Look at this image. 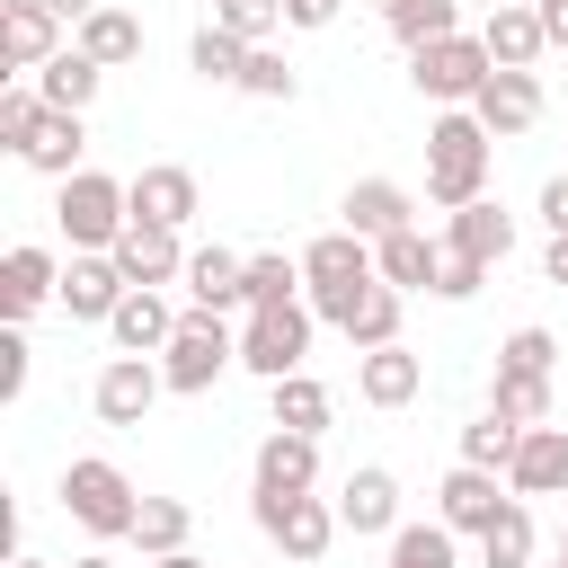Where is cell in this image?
Here are the masks:
<instances>
[{
    "label": "cell",
    "mask_w": 568,
    "mask_h": 568,
    "mask_svg": "<svg viewBox=\"0 0 568 568\" xmlns=\"http://www.w3.org/2000/svg\"><path fill=\"white\" fill-rule=\"evenodd\" d=\"M470 115H479L488 133H524V124L541 115V80H532V71H506V62H497V71L479 80V98H470Z\"/></svg>",
    "instance_id": "12"
},
{
    "label": "cell",
    "mask_w": 568,
    "mask_h": 568,
    "mask_svg": "<svg viewBox=\"0 0 568 568\" xmlns=\"http://www.w3.org/2000/svg\"><path fill=\"white\" fill-rule=\"evenodd\" d=\"M488 408H506L515 426H541L550 417V382H524V373H497V399Z\"/></svg>",
    "instance_id": "40"
},
{
    "label": "cell",
    "mask_w": 568,
    "mask_h": 568,
    "mask_svg": "<svg viewBox=\"0 0 568 568\" xmlns=\"http://www.w3.org/2000/svg\"><path fill=\"white\" fill-rule=\"evenodd\" d=\"M479 44H488V53L506 62V71H524L532 53H550V36H541V9H532V0H497V9H488V36H479Z\"/></svg>",
    "instance_id": "18"
},
{
    "label": "cell",
    "mask_w": 568,
    "mask_h": 568,
    "mask_svg": "<svg viewBox=\"0 0 568 568\" xmlns=\"http://www.w3.org/2000/svg\"><path fill=\"white\" fill-rule=\"evenodd\" d=\"M346 337L355 346H390L399 337V284H364L355 311H346Z\"/></svg>",
    "instance_id": "30"
},
{
    "label": "cell",
    "mask_w": 568,
    "mask_h": 568,
    "mask_svg": "<svg viewBox=\"0 0 568 568\" xmlns=\"http://www.w3.org/2000/svg\"><path fill=\"white\" fill-rule=\"evenodd\" d=\"M284 18H293V27H328V18H337V0H284Z\"/></svg>",
    "instance_id": "47"
},
{
    "label": "cell",
    "mask_w": 568,
    "mask_h": 568,
    "mask_svg": "<svg viewBox=\"0 0 568 568\" xmlns=\"http://www.w3.org/2000/svg\"><path fill=\"white\" fill-rule=\"evenodd\" d=\"M62 506H71V515H80L98 541H133V524H142V497H133V479H124L115 462H98V453L62 470Z\"/></svg>",
    "instance_id": "3"
},
{
    "label": "cell",
    "mask_w": 568,
    "mask_h": 568,
    "mask_svg": "<svg viewBox=\"0 0 568 568\" xmlns=\"http://www.w3.org/2000/svg\"><path fill=\"white\" fill-rule=\"evenodd\" d=\"M124 293H133V284H124V266H115L106 248L71 257V275H62V311H71V320H115Z\"/></svg>",
    "instance_id": "13"
},
{
    "label": "cell",
    "mask_w": 568,
    "mask_h": 568,
    "mask_svg": "<svg viewBox=\"0 0 568 568\" xmlns=\"http://www.w3.org/2000/svg\"><path fill=\"white\" fill-rule=\"evenodd\" d=\"M302 346H311V311L302 302H266V311H248L240 364L266 373V382H284V373H302Z\"/></svg>",
    "instance_id": "7"
},
{
    "label": "cell",
    "mask_w": 568,
    "mask_h": 568,
    "mask_svg": "<svg viewBox=\"0 0 568 568\" xmlns=\"http://www.w3.org/2000/svg\"><path fill=\"white\" fill-rule=\"evenodd\" d=\"M195 71H204V80H240V71H248V44H240L231 27H204V36H195Z\"/></svg>",
    "instance_id": "39"
},
{
    "label": "cell",
    "mask_w": 568,
    "mask_h": 568,
    "mask_svg": "<svg viewBox=\"0 0 568 568\" xmlns=\"http://www.w3.org/2000/svg\"><path fill=\"white\" fill-rule=\"evenodd\" d=\"M479 550H488V568H532V515L506 506V515L479 532Z\"/></svg>",
    "instance_id": "35"
},
{
    "label": "cell",
    "mask_w": 568,
    "mask_h": 568,
    "mask_svg": "<svg viewBox=\"0 0 568 568\" xmlns=\"http://www.w3.org/2000/svg\"><path fill=\"white\" fill-rule=\"evenodd\" d=\"M98 71H106V62H89V53H53L36 89H44V106H71V115H80V106L98 98Z\"/></svg>",
    "instance_id": "29"
},
{
    "label": "cell",
    "mask_w": 568,
    "mask_h": 568,
    "mask_svg": "<svg viewBox=\"0 0 568 568\" xmlns=\"http://www.w3.org/2000/svg\"><path fill=\"white\" fill-rule=\"evenodd\" d=\"M488 71H497V53H488L479 36H444V44H417V53H408V80H417L426 98H444V106L479 98Z\"/></svg>",
    "instance_id": "6"
},
{
    "label": "cell",
    "mask_w": 568,
    "mask_h": 568,
    "mask_svg": "<svg viewBox=\"0 0 568 568\" xmlns=\"http://www.w3.org/2000/svg\"><path fill=\"white\" fill-rule=\"evenodd\" d=\"M106 257L124 266V284H169V275H186V248H178L169 222H124V240H115Z\"/></svg>",
    "instance_id": "9"
},
{
    "label": "cell",
    "mask_w": 568,
    "mask_h": 568,
    "mask_svg": "<svg viewBox=\"0 0 568 568\" xmlns=\"http://www.w3.org/2000/svg\"><path fill=\"white\" fill-rule=\"evenodd\" d=\"M506 479H515V497H559L568 488V426H524Z\"/></svg>",
    "instance_id": "11"
},
{
    "label": "cell",
    "mask_w": 568,
    "mask_h": 568,
    "mask_svg": "<svg viewBox=\"0 0 568 568\" xmlns=\"http://www.w3.org/2000/svg\"><path fill=\"white\" fill-rule=\"evenodd\" d=\"M320 479V444L311 435H293V426H275L266 444H257V488H284V497H302Z\"/></svg>",
    "instance_id": "21"
},
{
    "label": "cell",
    "mask_w": 568,
    "mask_h": 568,
    "mask_svg": "<svg viewBox=\"0 0 568 568\" xmlns=\"http://www.w3.org/2000/svg\"><path fill=\"white\" fill-rule=\"evenodd\" d=\"M186 293H195V311H240V302H248V257L195 248V257H186Z\"/></svg>",
    "instance_id": "20"
},
{
    "label": "cell",
    "mask_w": 568,
    "mask_h": 568,
    "mask_svg": "<svg viewBox=\"0 0 568 568\" xmlns=\"http://www.w3.org/2000/svg\"><path fill=\"white\" fill-rule=\"evenodd\" d=\"M355 382H364V399H373V408H408V399H417V355H408L399 337H390V346H364Z\"/></svg>",
    "instance_id": "24"
},
{
    "label": "cell",
    "mask_w": 568,
    "mask_h": 568,
    "mask_svg": "<svg viewBox=\"0 0 568 568\" xmlns=\"http://www.w3.org/2000/svg\"><path fill=\"white\" fill-rule=\"evenodd\" d=\"M151 568H204V559H186V550H169V559H151Z\"/></svg>",
    "instance_id": "51"
},
{
    "label": "cell",
    "mask_w": 568,
    "mask_h": 568,
    "mask_svg": "<svg viewBox=\"0 0 568 568\" xmlns=\"http://www.w3.org/2000/svg\"><path fill=\"white\" fill-rule=\"evenodd\" d=\"M186 213H195V178H186V169H142V178H133V222L186 231Z\"/></svg>",
    "instance_id": "25"
},
{
    "label": "cell",
    "mask_w": 568,
    "mask_h": 568,
    "mask_svg": "<svg viewBox=\"0 0 568 568\" xmlns=\"http://www.w3.org/2000/svg\"><path fill=\"white\" fill-rule=\"evenodd\" d=\"M133 541H142L151 559L186 550V506H178V497H142V524H133Z\"/></svg>",
    "instance_id": "34"
},
{
    "label": "cell",
    "mask_w": 568,
    "mask_h": 568,
    "mask_svg": "<svg viewBox=\"0 0 568 568\" xmlns=\"http://www.w3.org/2000/svg\"><path fill=\"white\" fill-rule=\"evenodd\" d=\"M506 506H515V497H497V479H488L479 462H462V470L444 479V524H453V532H488Z\"/></svg>",
    "instance_id": "23"
},
{
    "label": "cell",
    "mask_w": 568,
    "mask_h": 568,
    "mask_svg": "<svg viewBox=\"0 0 568 568\" xmlns=\"http://www.w3.org/2000/svg\"><path fill=\"white\" fill-rule=\"evenodd\" d=\"M222 364H240V346H231V328H222V311H186L178 320V337L160 346V373H169V390H213V373Z\"/></svg>",
    "instance_id": "5"
},
{
    "label": "cell",
    "mask_w": 568,
    "mask_h": 568,
    "mask_svg": "<svg viewBox=\"0 0 568 568\" xmlns=\"http://www.w3.org/2000/svg\"><path fill=\"white\" fill-rule=\"evenodd\" d=\"M515 444H524V426H515L506 408H488L479 426H462V462H479V470H497V462H515Z\"/></svg>",
    "instance_id": "33"
},
{
    "label": "cell",
    "mask_w": 568,
    "mask_h": 568,
    "mask_svg": "<svg viewBox=\"0 0 568 568\" xmlns=\"http://www.w3.org/2000/svg\"><path fill=\"white\" fill-rule=\"evenodd\" d=\"M346 231H364V240H390V231H408V195H399L390 178H364V186L346 195Z\"/></svg>",
    "instance_id": "27"
},
{
    "label": "cell",
    "mask_w": 568,
    "mask_h": 568,
    "mask_svg": "<svg viewBox=\"0 0 568 568\" xmlns=\"http://www.w3.org/2000/svg\"><path fill=\"white\" fill-rule=\"evenodd\" d=\"M62 231H71V248H115L124 240V222H133V186H115V178H98V169H80V178H62Z\"/></svg>",
    "instance_id": "4"
},
{
    "label": "cell",
    "mask_w": 568,
    "mask_h": 568,
    "mask_svg": "<svg viewBox=\"0 0 568 568\" xmlns=\"http://www.w3.org/2000/svg\"><path fill=\"white\" fill-rule=\"evenodd\" d=\"M444 248H453V257H479V266H497V257L515 248V222H506L488 195H479V204H453V231H444Z\"/></svg>",
    "instance_id": "19"
},
{
    "label": "cell",
    "mask_w": 568,
    "mask_h": 568,
    "mask_svg": "<svg viewBox=\"0 0 568 568\" xmlns=\"http://www.w3.org/2000/svg\"><path fill=\"white\" fill-rule=\"evenodd\" d=\"M240 89H248V98H293V62H284V53H266V44H248Z\"/></svg>",
    "instance_id": "42"
},
{
    "label": "cell",
    "mask_w": 568,
    "mask_h": 568,
    "mask_svg": "<svg viewBox=\"0 0 568 568\" xmlns=\"http://www.w3.org/2000/svg\"><path fill=\"white\" fill-rule=\"evenodd\" d=\"M559 559H568V532H559Z\"/></svg>",
    "instance_id": "54"
},
{
    "label": "cell",
    "mask_w": 568,
    "mask_h": 568,
    "mask_svg": "<svg viewBox=\"0 0 568 568\" xmlns=\"http://www.w3.org/2000/svg\"><path fill=\"white\" fill-rule=\"evenodd\" d=\"M71 568H115V559H106V550H89V559H71Z\"/></svg>",
    "instance_id": "52"
},
{
    "label": "cell",
    "mask_w": 568,
    "mask_h": 568,
    "mask_svg": "<svg viewBox=\"0 0 568 568\" xmlns=\"http://www.w3.org/2000/svg\"><path fill=\"white\" fill-rule=\"evenodd\" d=\"M80 151H89V133H80V115H71V106H44V115H36V133L18 142V160H27V169H44V178H80Z\"/></svg>",
    "instance_id": "14"
},
{
    "label": "cell",
    "mask_w": 568,
    "mask_h": 568,
    "mask_svg": "<svg viewBox=\"0 0 568 568\" xmlns=\"http://www.w3.org/2000/svg\"><path fill=\"white\" fill-rule=\"evenodd\" d=\"M541 9V36H550V53H568V0H532Z\"/></svg>",
    "instance_id": "46"
},
{
    "label": "cell",
    "mask_w": 568,
    "mask_h": 568,
    "mask_svg": "<svg viewBox=\"0 0 568 568\" xmlns=\"http://www.w3.org/2000/svg\"><path fill=\"white\" fill-rule=\"evenodd\" d=\"M302 284H311V311L346 328L355 293H364V284H382V266H373L364 231H328V240H311V248H302Z\"/></svg>",
    "instance_id": "2"
},
{
    "label": "cell",
    "mask_w": 568,
    "mask_h": 568,
    "mask_svg": "<svg viewBox=\"0 0 568 568\" xmlns=\"http://www.w3.org/2000/svg\"><path fill=\"white\" fill-rule=\"evenodd\" d=\"M373 266H382V284H399V293H435V275H444V248L408 222V231H390V240H373Z\"/></svg>",
    "instance_id": "15"
},
{
    "label": "cell",
    "mask_w": 568,
    "mask_h": 568,
    "mask_svg": "<svg viewBox=\"0 0 568 568\" xmlns=\"http://www.w3.org/2000/svg\"><path fill=\"white\" fill-rule=\"evenodd\" d=\"M390 568H453V524H399L390 532Z\"/></svg>",
    "instance_id": "32"
},
{
    "label": "cell",
    "mask_w": 568,
    "mask_h": 568,
    "mask_svg": "<svg viewBox=\"0 0 568 568\" xmlns=\"http://www.w3.org/2000/svg\"><path fill=\"white\" fill-rule=\"evenodd\" d=\"M18 568H44V559H18Z\"/></svg>",
    "instance_id": "55"
},
{
    "label": "cell",
    "mask_w": 568,
    "mask_h": 568,
    "mask_svg": "<svg viewBox=\"0 0 568 568\" xmlns=\"http://www.w3.org/2000/svg\"><path fill=\"white\" fill-rule=\"evenodd\" d=\"M559 568H568V559H559Z\"/></svg>",
    "instance_id": "56"
},
{
    "label": "cell",
    "mask_w": 568,
    "mask_h": 568,
    "mask_svg": "<svg viewBox=\"0 0 568 568\" xmlns=\"http://www.w3.org/2000/svg\"><path fill=\"white\" fill-rule=\"evenodd\" d=\"M18 390H27V337L9 320V337H0V399H18Z\"/></svg>",
    "instance_id": "45"
},
{
    "label": "cell",
    "mask_w": 568,
    "mask_h": 568,
    "mask_svg": "<svg viewBox=\"0 0 568 568\" xmlns=\"http://www.w3.org/2000/svg\"><path fill=\"white\" fill-rule=\"evenodd\" d=\"M160 390H169V373H151L142 355H115V364L98 373V417H106V426H142Z\"/></svg>",
    "instance_id": "10"
},
{
    "label": "cell",
    "mask_w": 568,
    "mask_h": 568,
    "mask_svg": "<svg viewBox=\"0 0 568 568\" xmlns=\"http://www.w3.org/2000/svg\"><path fill=\"white\" fill-rule=\"evenodd\" d=\"M275 426L320 435V426H328V390H320L311 373H284V382H275Z\"/></svg>",
    "instance_id": "31"
},
{
    "label": "cell",
    "mask_w": 568,
    "mask_h": 568,
    "mask_svg": "<svg viewBox=\"0 0 568 568\" xmlns=\"http://www.w3.org/2000/svg\"><path fill=\"white\" fill-rule=\"evenodd\" d=\"M53 18H62L53 0H9V9H0V53H9L18 71H44V62H53Z\"/></svg>",
    "instance_id": "17"
},
{
    "label": "cell",
    "mask_w": 568,
    "mask_h": 568,
    "mask_svg": "<svg viewBox=\"0 0 568 568\" xmlns=\"http://www.w3.org/2000/svg\"><path fill=\"white\" fill-rule=\"evenodd\" d=\"M213 27H231L240 44H266L284 27V0H213Z\"/></svg>",
    "instance_id": "37"
},
{
    "label": "cell",
    "mask_w": 568,
    "mask_h": 568,
    "mask_svg": "<svg viewBox=\"0 0 568 568\" xmlns=\"http://www.w3.org/2000/svg\"><path fill=\"white\" fill-rule=\"evenodd\" d=\"M390 36L417 53V44H444V36H462V27H453V0H408V9L390 18Z\"/></svg>",
    "instance_id": "36"
},
{
    "label": "cell",
    "mask_w": 568,
    "mask_h": 568,
    "mask_svg": "<svg viewBox=\"0 0 568 568\" xmlns=\"http://www.w3.org/2000/svg\"><path fill=\"white\" fill-rule=\"evenodd\" d=\"M293 284H302V266H293V257H248V311L293 302Z\"/></svg>",
    "instance_id": "41"
},
{
    "label": "cell",
    "mask_w": 568,
    "mask_h": 568,
    "mask_svg": "<svg viewBox=\"0 0 568 568\" xmlns=\"http://www.w3.org/2000/svg\"><path fill=\"white\" fill-rule=\"evenodd\" d=\"M257 532H266V541H284V559H320V550L337 541V506H320L311 488H302V497L257 488Z\"/></svg>",
    "instance_id": "8"
},
{
    "label": "cell",
    "mask_w": 568,
    "mask_h": 568,
    "mask_svg": "<svg viewBox=\"0 0 568 568\" xmlns=\"http://www.w3.org/2000/svg\"><path fill=\"white\" fill-rule=\"evenodd\" d=\"M106 328H115V346H124V355H151V346H169V337H178V311L160 302V284H133V293L115 302V320H106Z\"/></svg>",
    "instance_id": "16"
},
{
    "label": "cell",
    "mask_w": 568,
    "mask_h": 568,
    "mask_svg": "<svg viewBox=\"0 0 568 568\" xmlns=\"http://www.w3.org/2000/svg\"><path fill=\"white\" fill-rule=\"evenodd\" d=\"M488 124L462 106V115H444L435 133H426V195L453 213V204H479V186H488Z\"/></svg>",
    "instance_id": "1"
},
{
    "label": "cell",
    "mask_w": 568,
    "mask_h": 568,
    "mask_svg": "<svg viewBox=\"0 0 568 568\" xmlns=\"http://www.w3.org/2000/svg\"><path fill=\"white\" fill-rule=\"evenodd\" d=\"M541 275H550V284H568V231H550V257H541Z\"/></svg>",
    "instance_id": "49"
},
{
    "label": "cell",
    "mask_w": 568,
    "mask_h": 568,
    "mask_svg": "<svg viewBox=\"0 0 568 568\" xmlns=\"http://www.w3.org/2000/svg\"><path fill=\"white\" fill-rule=\"evenodd\" d=\"M53 9H62V18H89V9H98V0H53Z\"/></svg>",
    "instance_id": "50"
},
{
    "label": "cell",
    "mask_w": 568,
    "mask_h": 568,
    "mask_svg": "<svg viewBox=\"0 0 568 568\" xmlns=\"http://www.w3.org/2000/svg\"><path fill=\"white\" fill-rule=\"evenodd\" d=\"M80 53L106 62V71L133 62V53H142V18H124V9H89V18H80Z\"/></svg>",
    "instance_id": "28"
},
{
    "label": "cell",
    "mask_w": 568,
    "mask_h": 568,
    "mask_svg": "<svg viewBox=\"0 0 568 568\" xmlns=\"http://www.w3.org/2000/svg\"><path fill=\"white\" fill-rule=\"evenodd\" d=\"M44 293H62L53 257H44V248H9V257H0V311H9V320H27Z\"/></svg>",
    "instance_id": "26"
},
{
    "label": "cell",
    "mask_w": 568,
    "mask_h": 568,
    "mask_svg": "<svg viewBox=\"0 0 568 568\" xmlns=\"http://www.w3.org/2000/svg\"><path fill=\"white\" fill-rule=\"evenodd\" d=\"M337 524H346V532H390V524H399V479H390V470H355V479L337 488Z\"/></svg>",
    "instance_id": "22"
},
{
    "label": "cell",
    "mask_w": 568,
    "mask_h": 568,
    "mask_svg": "<svg viewBox=\"0 0 568 568\" xmlns=\"http://www.w3.org/2000/svg\"><path fill=\"white\" fill-rule=\"evenodd\" d=\"M550 328H515L506 346H497V373H524V382H550Z\"/></svg>",
    "instance_id": "38"
},
{
    "label": "cell",
    "mask_w": 568,
    "mask_h": 568,
    "mask_svg": "<svg viewBox=\"0 0 568 568\" xmlns=\"http://www.w3.org/2000/svg\"><path fill=\"white\" fill-rule=\"evenodd\" d=\"M36 115H44V89H9V98H0V142L18 151V142L36 133Z\"/></svg>",
    "instance_id": "43"
},
{
    "label": "cell",
    "mask_w": 568,
    "mask_h": 568,
    "mask_svg": "<svg viewBox=\"0 0 568 568\" xmlns=\"http://www.w3.org/2000/svg\"><path fill=\"white\" fill-rule=\"evenodd\" d=\"M479 275H488L479 257H453V248H444V275H435V293H444V302H470V293H479Z\"/></svg>",
    "instance_id": "44"
},
{
    "label": "cell",
    "mask_w": 568,
    "mask_h": 568,
    "mask_svg": "<svg viewBox=\"0 0 568 568\" xmlns=\"http://www.w3.org/2000/svg\"><path fill=\"white\" fill-rule=\"evenodd\" d=\"M541 222H550V231H568V178H550V186H541Z\"/></svg>",
    "instance_id": "48"
},
{
    "label": "cell",
    "mask_w": 568,
    "mask_h": 568,
    "mask_svg": "<svg viewBox=\"0 0 568 568\" xmlns=\"http://www.w3.org/2000/svg\"><path fill=\"white\" fill-rule=\"evenodd\" d=\"M399 9H408V0H382V18H399Z\"/></svg>",
    "instance_id": "53"
}]
</instances>
